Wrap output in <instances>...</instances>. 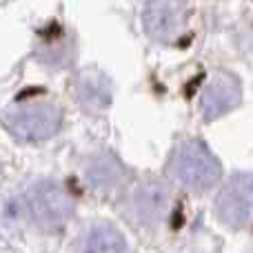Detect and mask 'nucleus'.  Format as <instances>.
<instances>
[{
    "label": "nucleus",
    "mask_w": 253,
    "mask_h": 253,
    "mask_svg": "<svg viewBox=\"0 0 253 253\" xmlns=\"http://www.w3.org/2000/svg\"><path fill=\"white\" fill-rule=\"evenodd\" d=\"M4 123L9 131L27 142H40L47 140L60 129L62 111L56 102L44 98H31V100H18L4 111Z\"/></svg>",
    "instance_id": "obj_1"
},
{
    "label": "nucleus",
    "mask_w": 253,
    "mask_h": 253,
    "mask_svg": "<svg viewBox=\"0 0 253 253\" xmlns=\"http://www.w3.org/2000/svg\"><path fill=\"white\" fill-rule=\"evenodd\" d=\"M220 171V162L202 140H182L169 162V173L187 189H209Z\"/></svg>",
    "instance_id": "obj_2"
},
{
    "label": "nucleus",
    "mask_w": 253,
    "mask_h": 253,
    "mask_svg": "<svg viewBox=\"0 0 253 253\" xmlns=\"http://www.w3.org/2000/svg\"><path fill=\"white\" fill-rule=\"evenodd\" d=\"M25 205L31 220L42 231H58L67 222L71 209H74L65 189L53 180H38L27 191Z\"/></svg>",
    "instance_id": "obj_3"
},
{
    "label": "nucleus",
    "mask_w": 253,
    "mask_h": 253,
    "mask_svg": "<svg viewBox=\"0 0 253 253\" xmlns=\"http://www.w3.org/2000/svg\"><path fill=\"white\" fill-rule=\"evenodd\" d=\"M215 213L233 229H253V173H236L215 198Z\"/></svg>",
    "instance_id": "obj_4"
},
{
    "label": "nucleus",
    "mask_w": 253,
    "mask_h": 253,
    "mask_svg": "<svg viewBox=\"0 0 253 253\" xmlns=\"http://www.w3.org/2000/svg\"><path fill=\"white\" fill-rule=\"evenodd\" d=\"M240 83L229 74H215L213 78L207 83V87L202 89L200 96V107L207 120L220 118V116L229 114L231 109H236L240 105Z\"/></svg>",
    "instance_id": "obj_5"
},
{
    "label": "nucleus",
    "mask_w": 253,
    "mask_h": 253,
    "mask_svg": "<svg viewBox=\"0 0 253 253\" xmlns=\"http://www.w3.org/2000/svg\"><path fill=\"white\" fill-rule=\"evenodd\" d=\"M142 22L153 40L171 42L182 31L184 7L178 2H151L144 7Z\"/></svg>",
    "instance_id": "obj_6"
},
{
    "label": "nucleus",
    "mask_w": 253,
    "mask_h": 253,
    "mask_svg": "<svg viewBox=\"0 0 253 253\" xmlns=\"http://www.w3.org/2000/svg\"><path fill=\"white\" fill-rule=\"evenodd\" d=\"M171 198L165 184L156 182V180H147L135 187L133 196H131V209H133L135 218L142 224H158L165 220L169 213Z\"/></svg>",
    "instance_id": "obj_7"
},
{
    "label": "nucleus",
    "mask_w": 253,
    "mask_h": 253,
    "mask_svg": "<svg viewBox=\"0 0 253 253\" xmlns=\"http://www.w3.org/2000/svg\"><path fill=\"white\" fill-rule=\"evenodd\" d=\"M78 253H129V245L116 227L93 224L80 240Z\"/></svg>",
    "instance_id": "obj_8"
},
{
    "label": "nucleus",
    "mask_w": 253,
    "mask_h": 253,
    "mask_svg": "<svg viewBox=\"0 0 253 253\" xmlns=\"http://www.w3.org/2000/svg\"><path fill=\"white\" fill-rule=\"evenodd\" d=\"M78 96L87 109L102 111L111 102L109 80L98 69H84L78 78Z\"/></svg>",
    "instance_id": "obj_9"
},
{
    "label": "nucleus",
    "mask_w": 253,
    "mask_h": 253,
    "mask_svg": "<svg viewBox=\"0 0 253 253\" xmlns=\"http://www.w3.org/2000/svg\"><path fill=\"white\" fill-rule=\"evenodd\" d=\"M87 175L93 187H114L123 178V167L111 156H100L87 167Z\"/></svg>",
    "instance_id": "obj_10"
}]
</instances>
